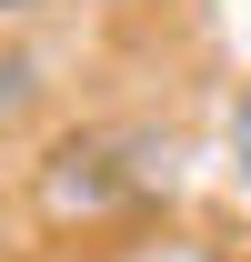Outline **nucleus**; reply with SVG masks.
<instances>
[{"instance_id":"nucleus-5","label":"nucleus","mask_w":251,"mask_h":262,"mask_svg":"<svg viewBox=\"0 0 251 262\" xmlns=\"http://www.w3.org/2000/svg\"><path fill=\"white\" fill-rule=\"evenodd\" d=\"M101 10H131V0H101Z\"/></svg>"},{"instance_id":"nucleus-1","label":"nucleus","mask_w":251,"mask_h":262,"mask_svg":"<svg viewBox=\"0 0 251 262\" xmlns=\"http://www.w3.org/2000/svg\"><path fill=\"white\" fill-rule=\"evenodd\" d=\"M31 182H40L51 212H121V202H151V192H171V131H131V121L70 131L51 162H31Z\"/></svg>"},{"instance_id":"nucleus-4","label":"nucleus","mask_w":251,"mask_h":262,"mask_svg":"<svg viewBox=\"0 0 251 262\" xmlns=\"http://www.w3.org/2000/svg\"><path fill=\"white\" fill-rule=\"evenodd\" d=\"M40 10H51V0H0V20H10V31H31Z\"/></svg>"},{"instance_id":"nucleus-2","label":"nucleus","mask_w":251,"mask_h":262,"mask_svg":"<svg viewBox=\"0 0 251 262\" xmlns=\"http://www.w3.org/2000/svg\"><path fill=\"white\" fill-rule=\"evenodd\" d=\"M40 101H51L40 51H31V31H10V40H0V131H10V141H31V131H40Z\"/></svg>"},{"instance_id":"nucleus-3","label":"nucleus","mask_w":251,"mask_h":262,"mask_svg":"<svg viewBox=\"0 0 251 262\" xmlns=\"http://www.w3.org/2000/svg\"><path fill=\"white\" fill-rule=\"evenodd\" d=\"M221 162H231V182L251 192V81L231 91V111H221Z\"/></svg>"}]
</instances>
